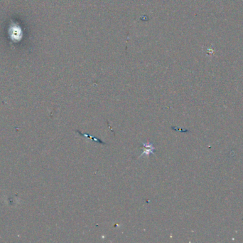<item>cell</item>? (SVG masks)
<instances>
[{"mask_svg":"<svg viewBox=\"0 0 243 243\" xmlns=\"http://www.w3.org/2000/svg\"><path fill=\"white\" fill-rule=\"evenodd\" d=\"M141 148L143 149V152L139 156V158H141V156L144 155L149 156L150 154L155 155L154 151L156 150V148L154 146L153 143H150V142H148V143H141Z\"/></svg>","mask_w":243,"mask_h":243,"instance_id":"cell-1","label":"cell"},{"mask_svg":"<svg viewBox=\"0 0 243 243\" xmlns=\"http://www.w3.org/2000/svg\"><path fill=\"white\" fill-rule=\"evenodd\" d=\"M77 133H78L81 136H84V137H86V138H91L92 139V140L93 141H95V142H96V143H102V144H106L105 143H104V142H102V141L100 140V139H98V138H95V137H93V136H90V135L89 134H86V133H80V131H76Z\"/></svg>","mask_w":243,"mask_h":243,"instance_id":"cell-2","label":"cell"}]
</instances>
